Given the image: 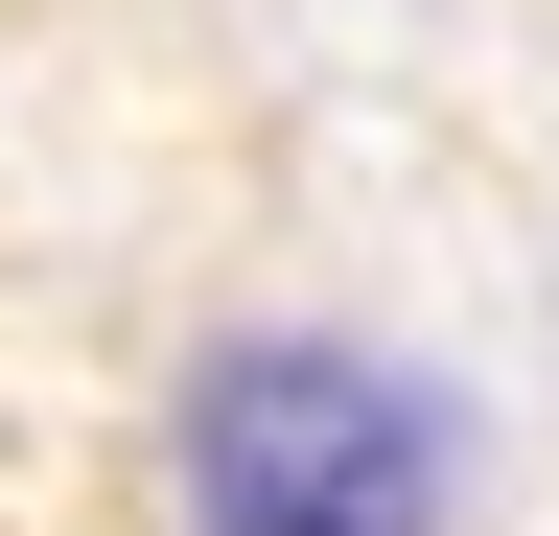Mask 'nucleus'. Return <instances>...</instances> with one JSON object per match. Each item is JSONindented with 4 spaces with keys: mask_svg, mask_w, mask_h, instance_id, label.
I'll use <instances>...</instances> for the list:
<instances>
[{
    "mask_svg": "<svg viewBox=\"0 0 559 536\" xmlns=\"http://www.w3.org/2000/svg\"><path fill=\"white\" fill-rule=\"evenodd\" d=\"M164 466H187V536H443V513H466L443 373L326 350V326H234V350L187 373Z\"/></svg>",
    "mask_w": 559,
    "mask_h": 536,
    "instance_id": "f257e3e1",
    "label": "nucleus"
}]
</instances>
